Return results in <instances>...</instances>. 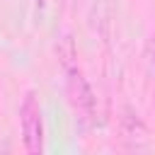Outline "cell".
Wrapping results in <instances>:
<instances>
[{
    "label": "cell",
    "mask_w": 155,
    "mask_h": 155,
    "mask_svg": "<svg viewBox=\"0 0 155 155\" xmlns=\"http://www.w3.org/2000/svg\"><path fill=\"white\" fill-rule=\"evenodd\" d=\"M75 56L70 58H63V68H65V78H68V97H70V104L75 107L78 114H82L85 119H90L94 114V94L85 80V75L80 73V68L75 65L73 61Z\"/></svg>",
    "instance_id": "1"
},
{
    "label": "cell",
    "mask_w": 155,
    "mask_h": 155,
    "mask_svg": "<svg viewBox=\"0 0 155 155\" xmlns=\"http://www.w3.org/2000/svg\"><path fill=\"white\" fill-rule=\"evenodd\" d=\"M19 124H22L24 148L29 153H41L44 150V126H41V109H39L34 92H29L19 107Z\"/></svg>",
    "instance_id": "2"
},
{
    "label": "cell",
    "mask_w": 155,
    "mask_h": 155,
    "mask_svg": "<svg viewBox=\"0 0 155 155\" xmlns=\"http://www.w3.org/2000/svg\"><path fill=\"white\" fill-rule=\"evenodd\" d=\"M145 56H148V63H150V73L155 75V36L148 41V53Z\"/></svg>",
    "instance_id": "3"
}]
</instances>
